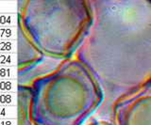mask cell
I'll return each mask as SVG.
<instances>
[{"label":"cell","mask_w":151,"mask_h":125,"mask_svg":"<svg viewBox=\"0 0 151 125\" xmlns=\"http://www.w3.org/2000/svg\"><path fill=\"white\" fill-rule=\"evenodd\" d=\"M28 87L35 125H82L104 100L97 76L79 57L63 60Z\"/></svg>","instance_id":"1"},{"label":"cell","mask_w":151,"mask_h":125,"mask_svg":"<svg viewBox=\"0 0 151 125\" xmlns=\"http://www.w3.org/2000/svg\"><path fill=\"white\" fill-rule=\"evenodd\" d=\"M18 25L46 58H73L93 23L85 0H18Z\"/></svg>","instance_id":"2"},{"label":"cell","mask_w":151,"mask_h":125,"mask_svg":"<svg viewBox=\"0 0 151 125\" xmlns=\"http://www.w3.org/2000/svg\"><path fill=\"white\" fill-rule=\"evenodd\" d=\"M112 118L113 125H151V77L117 99Z\"/></svg>","instance_id":"3"},{"label":"cell","mask_w":151,"mask_h":125,"mask_svg":"<svg viewBox=\"0 0 151 125\" xmlns=\"http://www.w3.org/2000/svg\"><path fill=\"white\" fill-rule=\"evenodd\" d=\"M17 28V71L18 73H22L42 62L46 57L34 45L19 25Z\"/></svg>","instance_id":"4"},{"label":"cell","mask_w":151,"mask_h":125,"mask_svg":"<svg viewBox=\"0 0 151 125\" xmlns=\"http://www.w3.org/2000/svg\"><path fill=\"white\" fill-rule=\"evenodd\" d=\"M17 125H35L31 119V97L30 87L18 86Z\"/></svg>","instance_id":"5"},{"label":"cell","mask_w":151,"mask_h":125,"mask_svg":"<svg viewBox=\"0 0 151 125\" xmlns=\"http://www.w3.org/2000/svg\"><path fill=\"white\" fill-rule=\"evenodd\" d=\"M18 0H0V14H17Z\"/></svg>","instance_id":"6"},{"label":"cell","mask_w":151,"mask_h":125,"mask_svg":"<svg viewBox=\"0 0 151 125\" xmlns=\"http://www.w3.org/2000/svg\"><path fill=\"white\" fill-rule=\"evenodd\" d=\"M17 80H0V93H17Z\"/></svg>","instance_id":"7"},{"label":"cell","mask_w":151,"mask_h":125,"mask_svg":"<svg viewBox=\"0 0 151 125\" xmlns=\"http://www.w3.org/2000/svg\"><path fill=\"white\" fill-rule=\"evenodd\" d=\"M17 27H0V40H17Z\"/></svg>","instance_id":"8"},{"label":"cell","mask_w":151,"mask_h":125,"mask_svg":"<svg viewBox=\"0 0 151 125\" xmlns=\"http://www.w3.org/2000/svg\"><path fill=\"white\" fill-rule=\"evenodd\" d=\"M0 67H17V55L0 53Z\"/></svg>","instance_id":"9"},{"label":"cell","mask_w":151,"mask_h":125,"mask_svg":"<svg viewBox=\"0 0 151 125\" xmlns=\"http://www.w3.org/2000/svg\"><path fill=\"white\" fill-rule=\"evenodd\" d=\"M17 67H0V80H17Z\"/></svg>","instance_id":"10"},{"label":"cell","mask_w":151,"mask_h":125,"mask_svg":"<svg viewBox=\"0 0 151 125\" xmlns=\"http://www.w3.org/2000/svg\"><path fill=\"white\" fill-rule=\"evenodd\" d=\"M17 14H0V27H17Z\"/></svg>","instance_id":"11"},{"label":"cell","mask_w":151,"mask_h":125,"mask_svg":"<svg viewBox=\"0 0 151 125\" xmlns=\"http://www.w3.org/2000/svg\"><path fill=\"white\" fill-rule=\"evenodd\" d=\"M17 93H0V106H17Z\"/></svg>","instance_id":"12"},{"label":"cell","mask_w":151,"mask_h":125,"mask_svg":"<svg viewBox=\"0 0 151 125\" xmlns=\"http://www.w3.org/2000/svg\"><path fill=\"white\" fill-rule=\"evenodd\" d=\"M0 119H17V106H0Z\"/></svg>","instance_id":"13"},{"label":"cell","mask_w":151,"mask_h":125,"mask_svg":"<svg viewBox=\"0 0 151 125\" xmlns=\"http://www.w3.org/2000/svg\"><path fill=\"white\" fill-rule=\"evenodd\" d=\"M0 53L16 54L17 41L16 40H0Z\"/></svg>","instance_id":"14"},{"label":"cell","mask_w":151,"mask_h":125,"mask_svg":"<svg viewBox=\"0 0 151 125\" xmlns=\"http://www.w3.org/2000/svg\"><path fill=\"white\" fill-rule=\"evenodd\" d=\"M0 125H17V119H0Z\"/></svg>","instance_id":"15"},{"label":"cell","mask_w":151,"mask_h":125,"mask_svg":"<svg viewBox=\"0 0 151 125\" xmlns=\"http://www.w3.org/2000/svg\"><path fill=\"white\" fill-rule=\"evenodd\" d=\"M92 125H113L111 123H108V122H97V123H94Z\"/></svg>","instance_id":"16"},{"label":"cell","mask_w":151,"mask_h":125,"mask_svg":"<svg viewBox=\"0 0 151 125\" xmlns=\"http://www.w3.org/2000/svg\"><path fill=\"white\" fill-rule=\"evenodd\" d=\"M149 3H150V4H151V1H149Z\"/></svg>","instance_id":"17"}]
</instances>
